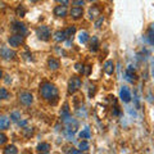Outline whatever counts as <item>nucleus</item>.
I'll use <instances>...</instances> for the list:
<instances>
[{"label":"nucleus","instance_id":"c9c22d12","mask_svg":"<svg viewBox=\"0 0 154 154\" xmlns=\"http://www.w3.org/2000/svg\"><path fill=\"white\" fill-rule=\"evenodd\" d=\"M82 150H76V149H71V150H68V153H81Z\"/></svg>","mask_w":154,"mask_h":154},{"label":"nucleus","instance_id":"4c0bfd02","mask_svg":"<svg viewBox=\"0 0 154 154\" xmlns=\"http://www.w3.org/2000/svg\"><path fill=\"white\" fill-rule=\"evenodd\" d=\"M2 77H3V71L0 69V79H2Z\"/></svg>","mask_w":154,"mask_h":154},{"label":"nucleus","instance_id":"2eb2a0df","mask_svg":"<svg viewBox=\"0 0 154 154\" xmlns=\"http://www.w3.org/2000/svg\"><path fill=\"white\" fill-rule=\"evenodd\" d=\"M48 66H49V68L51 71H57L60 67V63L58 59H55V58H50V59L48 60Z\"/></svg>","mask_w":154,"mask_h":154},{"label":"nucleus","instance_id":"412c9836","mask_svg":"<svg viewBox=\"0 0 154 154\" xmlns=\"http://www.w3.org/2000/svg\"><path fill=\"white\" fill-rule=\"evenodd\" d=\"M98 46H99V41H98V38H96L95 36L91 38V44H90V50L91 51H96L98 50Z\"/></svg>","mask_w":154,"mask_h":154},{"label":"nucleus","instance_id":"1a4fd4ad","mask_svg":"<svg viewBox=\"0 0 154 154\" xmlns=\"http://www.w3.org/2000/svg\"><path fill=\"white\" fill-rule=\"evenodd\" d=\"M119 98H121L123 103H128L131 100V91H130L127 86H122L121 91H119Z\"/></svg>","mask_w":154,"mask_h":154},{"label":"nucleus","instance_id":"a211bd4d","mask_svg":"<svg viewBox=\"0 0 154 154\" xmlns=\"http://www.w3.org/2000/svg\"><path fill=\"white\" fill-rule=\"evenodd\" d=\"M37 152L41 153H49L50 152V145L48 143H41L37 145Z\"/></svg>","mask_w":154,"mask_h":154},{"label":"nucleus","instance_id":"72a5a7b5","mask_svg":"<svg viewBox=\"0 0 154 154\" xmlns=\"http://www.w3.org/2000/svg\"><path fill=\"white\" fill-rule=\"evenodd\" d=\"M18 125H19V126H26V125H27V121H18Z\"/></svg>","mask_w":154,"mask_h":154},{"label":"nucleus","instance_id":"cd10ccee","mask_svg":"<svg viewBox=\"0 0 154 154\" xmlns=\"http://www.w3.org/2000/svg\"><path fill=\"white\" fill-rule=\"evenodd\" d=\"M32 132H33V130H32V128H28V127H25V128H23V134H25V136H26V137H30L31 135H32Z\"/></svg>","mask_w":154,"mask_h":154},{"label":"nucleus","instance_id":"c756f323","mask_svg":"<svg viewBox=\"0 0 154 154\" xmlns=\"http://www.w3.org/2000/svg\"><path fill=\"white\" fill-rule=\"evenodd\" d=\"M104 22V17L103 16H100L99 17V19H96V21H95V27L96 28H99L100 26H102V23Z\"/></svg>","mask_w":154,"mask_h":154},{"label":"nucleus","instance_id":"2f4dec72","mask_svg":"<svg viewBox=\"0 0 154 154\" xmlns=\"http://www.w3.org/2000/svg\"><path fill=\"white\" fill-rule=\"evenodd\" d=\"M75 68H76L77 71H80V72H84V66H82V64H80V63H77Z\"/></svg>","mask_w":154,"mask_h":154},{"label":"nucleus","instance_id":"f257e3e1","mask_svg":"<svg viewBox=\"0 0 154 154\" xmlns=\"http://www.w3.org/2000/svg\"><path fill=\"white\" fill-rule=\"evenodd\" d=\"M40 94L46 102H49L53 105H55L58 103V99H59L58 89L55 88V85H53L50 82H44L40 86Z\"/></svg>","mask_w":154,"mask_h":154},{"label":"nucleus","instance_id":"f03ea898","mask_svg":"<svg viewBox=\"0 0 154 154\" xmlns=\"http://www.w3.org/2000/svg\"><path fill=\"white\" fill-rule=\"evenodd\" d=\"M80 88H81V79L77 76H72L68 81V93L75 94Z\"/></svg>","mask_w":154,"mask_h":154},{"label":"nucleus","instance_id":"7ed1b4c3","mask_svg":"<svg viewBox=\"0 0 154 154\" xmlns=\"http://www.w3.org/2000/svg\"><path fill=\"white\" fill-rule=\"evenodd\" d=\"M36 35H37V37L40 38V40H42V41H48L50 38V36H51V32H50V28L48 27V26H40L36 30Z\"/></svg>","mask_w":154,"mask_h":154},{"label":"nucleus","instance_id":"aec40b11","mask_svg":"<svg viewBox=\"0 0 154 154\" xmlns=\"http://www.w3.org/2000/svg\"><path fill=\"white\" fill-rule=\"evenodd\" d=\"M79 40H80L81 44H86L88 40H89V33L86 32V31H81L79 33Z\"/></svg>","mask_w":154,"mask_h":154},{"label":"nucleus","instance_id":"f704fd0d","mask_svg":"<svg viewBox=\"0 0 154 154\" xmlns=\"http://www.w3.org/2000/svg\"><path fill=\"white\" fill-rule=\"evenodd\" d=\"M76 5H77V7H80V5H85V2H81V0H80V2H76Z\"/></svg>","mask_w":154,"mask_h":154},{"label":"nucleus","instance_id":"0eeeda50","mask_svg":"<svg viewBox=\"0 0 154 154\" xmlns=\"http://www.w3.org/2000/svg\"><path fill=\"white\" fill-rule=\"evenodd\" d=\"M63 122L66 123V128H67V131H71V132H76V131H77V128H79V122H77L76 119L71 118V117L66 118Z\"/></svg>","mask_w":154,"mask_h":154},{"label":"nucleus","instance_id":"473e14b6","mask_svg":"<svg viewBox=\"0 0 154 154\" xmlns=\"http://www.w3.org/2000/svg\"><path fill=\"white\" fill-rule=\"evenodd\" d=\"M90 68H91L90 66H86V68H85V71L82 72V73H85L86 76H89V73H90Z\"/></svg>","mask_w":154,"mask_h":154},{"label":"nucleus","instance_id":"423d86ee","mask_svg":"<svg viewBox=\"0 0 154 154\" xmlns=\"http://www.w3.org/2000/svg\"><path fill=\"white\" fill-rule=\"evenodd\" d=\"M23 36L22 35H18V33H14V35H12L11 37L8 38V42L11 44V46L13 48H18V46H21L23 44Z\"/></svg>","mask_w":154,"mask_h":154},{"label":"nucleus","instance_id":"b1692460","mask_svg":"<svg viewBox=\"0 0 154 154\" xmlns=\"http://www.w3.org/2000/svg\"><path fill=\"white\" fill-rule=\"evenodd\" d=\"M4 153H5V154H9V153L16 154V153H18V150H17V148L14 145H9V146H7L5 149H4Z\"/></svg>","mask_w":154,"mask_h":154},{"label":"nucleus","instance_id":"9d476101","mask_svg":"<svg viewBox=\"0 0 154 154\" xmlns=\"http://www.w3.org/2000/svg\"><path fill=\"white\" fill-rule=\"evenodd\" d=\"M125 79H126L128 82L134 84L136 81V76H135V69L132 68V66H128V68L125 72Z\"/></svg>","mask_w":154,"mask_h":154},{"label":"nucleus","instance_id":"4468645a","mask_svg":"<svg viewBox=\"0 0 154 154\" xmlns=\"http://www.w3.org/2000/svg\"><path fill=\"white\" fill-rule=\"evenodd\" d=\"M103 68H104V72H105L107 75H112L113 72H114V64H113V62H112V60H107V62L104 63Z\"/></svg>","mask_w":154,"mask_h":154},{"label":"nucleus","instance_id":"9b49d317","mask_svg":"<svg viewBox=\"0 0 154 154\" xmlns=\"http://www.w3.org/2000/svg\"><path fill=\"white\" fill-rule=\"evenodd\" d=\"M67 7L66 5H57L54 8V14L57 17H66L67 16Z\"/></svg>","mask_w":154,"mask_h":154},{"label":"nucleus","instance_id":"ea45409f","mask_svg":"<svg viewBox=\"0 0 154 154\" xmlns=\"http://www.w3.org/2000/svg\"><path fill=\"white\" fill-rule=\"evenodd\" d=\"M89 2H95V0H89Z\"/></svg>","mask_w":154,"mask_h":154},{"label":"nucleus","instance_id":"4be33fe9","mask_svg":"<svg viewBox=\"0 0 154 154\" xmlns=\"http://www.w3.org/2000/svg\"><path fill=\"white\" fill-rule=\"evenodd\" d=\"M16 13H17L18 17H25L26 13H27V11H26V8L23 7V5H19V7L16 9Z\"/></svg>","mask_w":154,"mask_h":154},{"label":"nucleus","instance_id":"58836bf2","mask_svg":"<svg viewBox=\"0 0 154 154\" xmlns=\"http://www.w3.org/2000/svg\"><path fill=\"white\" fill-rule=\"evenodd\" d=\"M30 2H33V3H35V2H38V0H30Z\"/></svg>","mask_w":154,"mask_h":154},{"label":"nucleus","instance_id":"6e6552de","mask_svg":"<svg viewBox=\"0 0 154 154\" xmlns=\"http://www.w3.org/2000/svg\"><path fill=\"white\" fill-rule=\"evenodd\" d=\"M19 102L25 105H30L33 102V96L31 93H28V91H23V93L19 94Z\"/></svg>","mask_w":154,"mask_h":154},{"label":"nucleus","instance_id":"dca6fc26","mask_svg":"<svg viewBox=\"0 0 154 154\" xmlns=\"http://www.w3.org/2000/svg\"><path fill=\"white\" fill-rule=\"evenodd\" d=\"M9 125H11V121H9V118L5 117V116H0V130L8 128Z\"/></svg>","mask_w":154,"mask_h":154},{"label":"nucleus","instance_id":"5701e85b","mask_svg":"<svg viewBox=\"0 0 154 154\" xmlns=\"http://www.w3.org/2000/svg\"><path fill=\"white\" fill-rule=\"evenodd\" d=\"M80 137L81 139H90V128L89 127H85L82 131L80 132Z\"/></svg>","mask_w":154,"mask_h":154},{"label":"nucleus","instance_id":"ddd939ff","mask_svg":"<svg viewBox=\"0 0 154 154\" xmlns=\"http://www.w3.org/2000/svg\"><path fill=\"white\" fill-rule=\"evenodd\" d=\"M53 38L57 41V42H62V41H64L68 38V36H67V33L66 31H57L54 33V36H53Z\"/></svg>","mask_w":154,"mask_h":154},{"label":"nucleus","instance_id":"7c9ffc66","mask_svg":"<svg viewBox=\"0 0 154 154\" xmlns=\"http://www.w3.org/2000/svg\"><path fill=\"white\" fill-rule=\"evenodd\" d=\"M7 136L4 134H0V144H4V143H7Z\"/></svg>","mask_w":154,"mask_h":154},{"label":"nucleus","instance_id":"c85d7f7f","mask_svg":"<svg viewBox=\"0 0 154 154\" xmlns=\"http://www.w3.org/2000/svg\"><path fill=\"white\" fill-rule=\"evenodd\" d=\"M11 118L13 119V121L18 122V121H19V118H21V114H19L18 112H13V113L11 114Z\"/></svg>","mask_w":154,"mask_h":154},{"label":"nucleus","instance_id":"393cba45","mask_svg":"<svg viewBox=\"0 0 154 154\" xmlns=\"http://www.w3.org/2000/svg\"><path fill=\"white\" fill-rule=\"evenodd\" d=\"M9 98V93L7 89L0 88V99H8Z\"/></svg>","mask_w":154,"mask_h":154},{"label":"nucleus","instance_id":"a878e982","mask_svg":"<svg viewBox=\"0 0 154 154\" xmlns=\"http://www.w3.org/2000/svg\"><path fill=\"white\" fill-rule=\"evenodd\" d=\"M64 31H66L67 36H68V38H69V37L73 36V33L76 32V27H73V26H69V27L67 28V30H64Z\"/></svg>","mask_w":154,"mask_h":154},{"label":"nucleus","instance_id":"39448f33","mask_svg":"<svg viewBox=\"0 0 154 154\" xmlns=\"http://www.w3.org/2000/svg\"><path fill=\"white\" fill-rule=\"evenodd\" d=\"M0 57H2L3 59H5V60H11V59H14V57H16V51L11 50L7 46H2L0 48Z\"/></svg>","mask_w":154,"mask_h":154},{"label":"nucleus","instance_id":"f8f14e48","mask_svg":"<svg viewBox=\"0 0 154 154\" xmlns=\"http://www.w3.org/2000/svg\"><path fill=\"white\" fill-rule=\"evenodd\" d=\"M82 14H84V11H82V8L81 7H75V8L71 9V17L75 18V19L81 18L82 17Z\"/></svg>","mask_w":154,"mask_h":154},{"label":"nucleus","instance_id":"6ab92c4d","mask_svg":"<svg viewBox=\"0 0 154 154\" xmlns=\"http://www.w3.org/2000/svg\"><path fill=\"white\" fill-rule=\"evenodd\" d=\"M89 16H90V19H95L98 16H100V9L96 7H93L89 11Z\"/></svg>","mask_w":154,"mask_h":154},{"label":"nucleus","instance_id":"20e7f679","mask_svg":"<svg viewBox=\"0 0 154 154\" xmlns=\"http://www.w3.org/2000/svg\"><path fill=\"white\" fill-rule=\"evenodd\" d=\"M12 31L18 33V35H22V36L27 35V32H28L26 25L22 22H13L12 23Z\"/></svg>","mask_w":154,"mask_h":154},{"label":"nucleus","instance_id":"e433bc0d","mask_svg":"<svg viewBox=\"0 0 154 154\" xmlns=\"http://www.w3.org/2000/svg\"><path fill=\"white\" fill-rule=\"evenodd\" d=\"M57 2H59V3H63V5H67V3H68V0H57Z\"/></svg>","mask_w":154,"mask_h":154},{"label":"nucleus","instance_id":"f3484780","mask_svg":"<svg viewBox=\"0 0 154 154\" xmlns=\"http://www.w3.org/2000/svg\"><path fill=\"white\" fill-rule=\"evenodd\" d=\"M68 117H71L69 108H68V104H64L63 108H62V112H60V118H62V121H64V119L68 118Z\"/></svg>","mask_w":154,"mask_h":154},{"label":"nucleus","instance_id":"bb28decb","mask_svg":"<svg viewBox=\"0 0 154 154\" xmlns=\"http://www.w3.org/2000/svg\"><path fill=\"white\" fill-rule=\"evenodd\" d=\"M80 149H81V150H88V149H89V143L86 140L81 141L80 143Z\"/></svg>","mask_w":154,"mask_h":154}]
</instances>
